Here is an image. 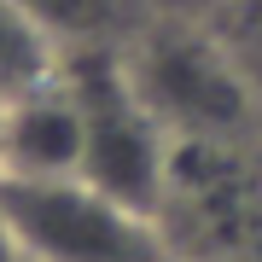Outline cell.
I'll return each mask as SVG.
<instances>
[{
    "label": "cell",
    "instance_id": "6da1fadb",
    "mask_svg": "<svg viewBox=\"0 0 262 262\" xmlns=\"http://www.w3.org/2000/svg\"><path fill=\"white\" fill-rule=\"evenodd\" d=\"M140 99L169 128V140H262V99L222 47L215 24L175 18V12H140L134 35L122 41Z\"/></svg>",
    "mask_w": 262,
    "mask_h": 262
},
{
    "label": "cell",
    "instance_id": "7a4b0ae2",
    "mask_svg": "<svg viewBox=\"0 0 262 262\" xmlns=\"http://www.w3.org/2000/svg\"><path fill=\"white\" fill-rule=\"evenodd\" d=\"M181 262H262V140H187L151 210Z\"/></svg>",
    "mask_w": 262,
    "mask_h": 262
},
{
    "label": "cell",
    "instance_id": "3957f363",
    "mask_svg": "<svg viewBox=\"0 0 262 262\" xmlns=\"http://www.w3.org/2000/svg\"><path fill=\"white\" fill-rule=\"evenodd\" d=\"M64 82L82 111V175L111 198L134 204L140 215H151L169 181L175 140L140 99L128 64H122V47L64 53Z\"/></svg>",
    "mask_w": 262,
    "mask_h": 262
},
{
    "label": "cell",
    "instance_id": "277c9868",
    "mask_svg": "<svg viewBox=\"0 0 262 262\" xmlns=\"http://www.w3.org/2000/svg\"><path fill=\"white\" fill-rule=\"evenodd\" d=\"M0 222L18 262H151L158 227L88 175L0 181Z\"/></svg>",
    "mask_w": 262,
    "mask_h": 262
},
{
    "label": "cell",
    "instance_id": "5b68a950",
    "mask_svg": "<svg viewBox=\"0 0 262 262\" xmlns=\"http://www.w3.org/2000/svg\"><path fill=\"white\" fill-rule=\"evenodd\" d=\"M64 175H82V111L58 64L53 82L6 99L0 181H64Z\"/></svg>",
    "mask_w": 262,
    "mask_h": 262
},
{
    "label": "cell",
    "instance_id": "8992f818",
    "mask_svg": "<svg viewBox=\"0 0 262 262\" xmlns=\"http://www.w3.org/2000/svg\"><path fill=\"white\" fill-rule=\"evenodd\" d=\"M18 6L47 29L58 53H88V47H122L140 24V0H18Z\"/></svg>",
    "mask_w": 262,
    "mask_h": 262
},
{
    "label": "cell",
    "instance_id": "52a82bcc",
    "mask_svg": "<svg viewBox=\"0 0 262 262\" xmlns=\"http://www.w3.org/2000/svg\"><path fill=\"white\" fill-rule=\"evenodd\" d=\"M58 64H64V53L47 41V29L18 0H0V99H18L29 88L53 82Z\"/></svg>",
    "mask_w": 262,
    "mask_h": 262
},
{
    "label": "cell",
    "instance_id": "ba28073f",
    "mask_svg": "<svg viewBox=\"0 0 262 262\" xmlns=\"http://www.w3.org/2000/svg\"><path fill=\"white\" fill-rule=\"evenodd\" d=\"M210 24H215L222 47L233 53V64L245 70V82H251L256 99H262V0H227Z\"/></svg>",
    "mask_w": 262,
    "mask_h": 262
},
{
    "label": "cell",
    "instance_id": "9c48e42d",
    "mask_svg": "<svg viewBox=\"0 0 262 262\" xmlns=\"http://www.w3.org/2000/svg\"><path fill=\"white\" fill-rule=\"evenodd\" d=\"M140 6H146V12H175V18H204V24H210L227 0H140Z\"/></svg>",
    "mask_w": 262,
    "mask_h": 262
},
{
    "label": "cell",
    "instance_id": "30bf717a",
    "mask_svg": "<svg viewBox=\"0 0 262 262\" xmlns=\"http://www.w3.org/2000/svg\"><path fill=\"white\" fill-rule=\"evenodd\" d=\"M0 262H18V251H12V239H6V222H0Z\"/></svg>",
    "mask_w": 262,
    "mask_h": 262
},
{
    "label": "cell",
    "instance_id": "8fae6325",
    "mask_svg": "<svg viewBox=\"0 0 262 262\" xmlns=\"http://www.w3.org/2000/svg\"><path fill=\"white\" fill-rule=\"evenodd\" d=\"M151 262H181V256H175V251H163V245H158V256H151Z\"/></svg>",
    "mask_w": 262,
    "mask_h": 262
},
{
    "label": "cell",
    "instance_id": "7c38bea8",
    "mask_svg": "<svg viewBox=\"0 0 262 262\" xmlns=\"http://www.w3.org/2000/svg\"><path fill=\"white\" fill-rule=\"evenodd\" d=\"M0 122H6V99H0Z\"/></svg>",
    "mask_w": 262,
    "mask_h": 262
}]
</instances>
